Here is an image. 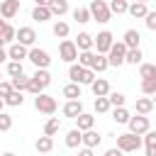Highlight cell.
Listing matches in <instances>:
<instances>
[{
  "label": "cell",
  "instance_id": "1",
  "mask_svg": "<svg viewBox=\"0 0 156 156\" xmlns=\"http://www.w3.org/2000/svg\"><path fill=\"white\" fill-rule=\"evenodd\" d=\"M49 85H51V73H49L46 68H37V71H34V76H32V80H29L27 93L39 95V93H44Z\"/></svg>",
  "mask_w": 156,
  "mask_h": 156
},
{
  "label": "cell",
  "instance_id": "2",
  "mask_svg": "<svg viewBox=\"0 0 156 156\" xmlns=\"http://www.w3.org/2000/svg\"><path fill=\"white\" fill-rule=\"evenodd\" d=\"M68 78L71 83H78V85H90L95 80V73L90 68H83L80 63H71L68 66Z\"/></svg>",
  "mask_w": 156,
  "mask_h": 156
},
{
  "label": "cell",
  "instance_id": "3",
  "mask_svg": "<svg viewBox=\"0 0 156 156\" xmlns=\"http://www.w3.org/2000/svg\"><path fill=\"white\" fill-rule=\"evenodd\" d=\"M88 10H90V20H95V22H100V24H107L110 17H112L110 5H107L105 0H90Z\"/></svg>",
  "mask_w": 156,
  "mask_h": 156
},
{
  "label": "cell",
  "instance_id": "4",
  "mask_svg": "<svg viewBox=\"0 0 156 156\" xmlns=\"http://www.w3.org/2000/svg\"><path fill=\"white\" fill-rule=\"evenodd\" d=\"M141 136L132 134V132H124V134H117V149L122 154H132V151H139L141 149Z\"/></svg>",
  "mask_w": 156,
  "mask_h": 156
},
{
  "label": "cell",
  "instance_id": "5",
  "mask_svg": "<svg viewBox=\"0 0 156 156\" xmlns=\"http://www.w3.org/2000/svg\"><path fill=\"white\" fill-rule=\"evenodd\" d=\"M34 110L41 112V115H54L58 110V102L49 93H39V95H34Z\"/></svg>",
  "mask_w": 156,
  "mask_h": 156
},
{
  "label": "cell",
  "instance_id": "6",
  "mask_svg": "<svg viewBox=\"0 0 156 156\" xmlns=\"http://www.w3.org/2000/svg\"><path fill=\"white\" fill-rule=\"evenodd\" d=\"M112 44H115V37H112V32H110V29H102V32H98V37H93L95 54L107 56V51L112 49Z\"/></svg>",
  "mask_w": 156,
  "mask_h": 156
},
{
  "label": "cell",
  "instance_id": "7",
  "mask_svg": "<svg viewBox=\"0 0 156 156\" xmlns=\"http://www.w3.org/2000/svg\"><path fill=\"white\" fill-rule=\"evenodd\" d=\"M58 58L66 61V63H76L78 61V49H76L73 39H61V44H58Z\"/></svg>",
  "mask_w": 156,
  "mask_h": 156
},
{
  "label": "cell",
  "instance_id": "8",
  "mask_svg": "<svg viewBox=\"0 0 156 156\" xmlns=\"http://www.w3.org/2000/svg\"><path fill=\"white\" fill-rule=\"evenodd\" d=\"M124 56H127V46H124L122 41H115L112 49L107 51V63H110L112 68H119V66L124 63Z\"/></svg>",
  "mask_w": 156,
  "mask_h": 156
},
{
  "label": "cell",
  "instance_id": "9",
  "mask_svg": "<svg viewBox=\"0 0 156 156\" xmlns=\"http://www.w3.org/2000/svg\"><path fill=\"white\" fill-rule=\"evenodd\" d=\"M27 58H29L37 68H49V66H51V56H49V51H46V49H39V46H32L29 54H27Z\"/></svg>",
  "mask_w": 156,
  "mask_h": 156
},
{
  "label": "cell",
  "instance_id": "10",
  "mask_svg": "<svg viewBox=\"0 0 156 156\" xmlns=\"http://www.w3.org/2000/svg\"><path fill=\"white\" fill-rule=\"evenodd\" d=\"M127 127H129V132H132V134H136V136H144V134L151 129V124H149V117H146V115H136V117H129Z\"/></svg>",
  "mask_w": 156,
  "mask_h": 156
},
{
  "label": "cell",
  "instance_id": "11",
  "mask_svg": "<svg viewBox=\"0 0 156 156\" xmlns=\"http://www.w3.org/2000/svg\"><path fill=\"white\" fill-rule=\"evenodd\" d=\"M15 41L22 44V46H27V49H32L34 41H37V32H34V27H20L17 34H15Z\"/></svg>",
  "mask_w": 156,
  "mask_h": 156
},
{
  "label": "cell",
  "instance_id": "12",
  "mask_svg": "<svg viewBox=\"0 0 156 156\" xmlns=\"http://www.w3.org/2000/svg\"><path fill=\"white\" fill-rule=\"evenodd\" d=\"M17 12H20V0H2L0 2V17L2 20H12V17H17Z\"/></svg>",
  "mask_w": 156,
  "mask_h": 156
},
{
  "label": "cell",
  "instance_id": "13",
  "mask_svg": "<svg viewBox=\"0 0 156 156\" xmlns=\"http://www.w3.org/2000/svg\"><path fill=\"white\" fill-rule=\"evenodd\" d=\"M63 144L68 146V149H78V146H83V132L80 129H68L66 132V136H63Z\"/></svg>",
  "mask_w": 156,
  "mask_h": 156
},
{
  "label": "cell",
  "instance_id": "14",
  "mask_svg": "<svg viewBox=\"0 0 156 156\" xmlns=\"http://www.w3.org/2000/svg\"><path fill=\"white\" fill-rule=\"evenodd\" d=\"M27 54H29V49L22 46V44H17V41H12L7 46V58L10 61H22V58H27Z\"/></svg>",
  "mask_w": 156,
  "mask_h": 156
},
{
  "label": "cell",
  "instance_id": "15",
  "mask_svg": "<svg viewBox=\"0 0 156 156\" xmlns=\"http://www.w3.org/2000/svg\"><path fill=\"white\" fill-rule=\"evenodd\" d=\"M90 90H93L95 98H107V95H110V83H107V78H95V80L90 83Z\"/></svg>",
  "mask_w": 156,
  "mask_h": 156
},
{
  "label": "cell",
  "instance_id": "16",
  "mask_svg": "<svg viewBox=\"0 0 156 156\" xmlns=\"http://www.w3.org/2000/svg\"><path fill=\"white\" fill-rule=\"evenodd\" d=\"M63 117H71V119H76L80 112H83V102L80 100H66V105H63Z\"/></svg>",
  "mask_w": 156,
  "mask_h": 156
},
{
  "label": "cell",
  "instance_id": "17",
  "mask_svg": "<svg viewBox=\"0 0 156 156\" xmlns=\"http://www.w3.org/2000/svg\"><path fill=\"white\" fill-rule=\"evenodd\" d=\"M76 49L78 51H93V34H88V32H78V37H76Z\"/></svg>",
  "mask_w": 156,
  "mask_h": 156
},
{
  "label": "cell",
  "instance_id": "18",
  "mask_svg": "<svg viewBox=\"0 0 156 156\" xmlns=\"http://www.w3.org/2000/svg\"><path fill=\"white\" fill-rule=\"evenodd\" d=\"M139 41H141V34H139L136 29H127L124 37H122V44H124L127 49H139Z\"/></svg>",
  "mask_w": 156,
  "mask_h": 156
},
{
  "label": "cell",
  "instance_id": "19",
  "mask_svg": "<svg viewBox=\"0 0 156 156\" xmlns=\"http://www.w3.org/2000/svg\"><path fill=\"white\" fill-rule=\"evenodd\" d=\"M93 124H95V117H93L90 112H80V115L76 117V129H80V132L93 129Z\"/></svg>",
  "mask_w": 156,
  "mask_h": 156
},
{
  "label": "cell",
  "instance_id": "20",
  "mask_svg": "<svg viewBox=\"0 0 156 156\" xmlns=\"http://www.w3.org/2000/svg\"><path fill=\"white\" fill-rule=\"evenodd\" d=\"M100 141H102V136H100L95 129L83 132V146H85V149H98V146H100Z\"/></svg>",
  "mask_w": 156,
  "mask_h": 156
},
{
  "label": "cell",
  "instance_id": "21",
  "mask_svg": "<svg viewBox=\"0 0 156 156\" xmlns=\"http://www.w3.org/2000/svg\"><path fill=\"white\" fill-rule=\"evenodd\" d=\"M127 15H132L134 20H144V17L149 15V7H146V2H129Z\"/></svg>",
  "mask_w": 156,
  "mask_h": 156
},
{
  "label": "cell",
  "instance_id": "22",
  "mask_svg": "<svg viewBox=\"0 0 156 156\" xmlns=\"http://www.w3.org/2000/svg\"><path fill=\"white\" fill-rule=\"evenodd\" d=\"M110 68V63H107V56H102V54H95L93 56V63H90V71L93 73H102V71H107Z\"/></svg>",
  "mask_w": 156,
  "mask_h": 156
},
{
  "label": "cell",
  "instance_id": "23",
  "mask_svg": "<svg viewBox=\"0 0 156 156\" xmlns=\"http://www.w3.org/2000/svg\"><path fill=\"white\" fill-rule=\"evenodd\" d=\"M34 149H37L39 154H49V151L54 149V136H46V134L39 136V139L34 141Z\"/></svg>",
  "mask_w": 156,
  "mask_h": 156
},
{
  "label": "cell",
  "instance_id": "24",
  "mask_svg": "<svg viewBox=\"0 0 156 156\" xmlns=\"http://www.w3.org/2000/svg\"><path fill=\"white\" fill-rule=\"evenodd\" d=\"M144 149H146V156H156V132L149 129L144 134Z\"/></svg>",
  "mask_w": 156,
  "mask_h": 156
},
{
  "label": "cell",
  "instance_id": "25",
  "mask_svg": "<svg viewBox=\"0 0 156 156\" xmlns=\"http://www.w3.org/2000/svg\"><path fill=\"white\" fill-rule=\"evenodd\" d=\"M51 32H54V37H58V39H66V37L71 34V27H68V22H63V20H56V22H54V27H51Z\"/></svg>",
  "mask_w": 156,
  "mask_h": 156
},
{
  "label": "cell",
  "instance_id": "26",
  "mask_svg": "<svg viewBox=\"0 0 156 156\" xmlns=\"http://www.w3.org/2000/svg\"><path fill=\"white\" fill-rule=\"evenodd\" d=\"M29 80H32V76H27V73H22V76H17V78H12L10 83H12V90H20V93H27V88H29Z\"/></svg>",
  "mask_w": 156,
  "mask_h": 156
},
{
  "label": "cell",
  "instance_id": "27",
  "mask_svg": "<svg viewBox=\"0 0 156 156\" xmlns=\"http://www.w3.org/2000/svg\"><path fill=\"white\" fill-rule=\"evenodd\" d=\"M49 10H51V17H58V20H61V17L68 12V2H66V0H56V2L49 5Z\"/></svg>",
  "mask_w": 156,
  "mask_h": 156
},
{
  "label": "cell",
  "instance_id": "28",
  "mask_svg": "<svg viewBox=\"0 0 156 156\" xmlns=\"http://www.w3.org/2000/svg\"><path fill=\"white\" fill-rule=\"evenodd\" d=\"M61 93H63V98H68V100H80V85H78V83H66Z\"/></svg>",
  "mask_w": 156,
  "mask_h": 156
},
{
  "label": "cell",
  "instance_id": "29",
  "mask_svg": "<svg viewBox=\"0 0 156 156\" xmlns=\"http://www.w3.org/2000/svg\"><path fill=\"white\" fill-rule=\"evenodd\" d=\"M134 110H136V115H149L154 110V100L151 98H139L136 105H134Z\"/></svg>",
  "mask_w": 156,
  "mask_h": 156
},
{
  "label": "cell",
  "instance_id": "30",
  "mask_svg": "<svg viewBox=\"0 0 156 156\" xmlns=\"http://www.w3.org/2000/svg\"><path fill=\"white\" fill-rule=\"evenodd\" d=\"M110 112H112V119H115L117 124H127V122H129V117H132L127 107H112Z\"/></svg>",
  "mask_w": 156,
  "mask_h": 156
},
{
  "label": "cell",
  "instance_id": "31",
  "mask_svg": "<svg viewBox=\"0 0 156 156\" xmlns=\"http://www.w3.org/2000/svg\"><path fill=\"white\" fill-rule=\"evenodd\" d=\"M107 5H110L112 15H127V10H129V0H110Z\"/></svg>",
  "mask_w": 156,
  "mask_h": 156
},
{
  "label": "cell",
  "instance_id": "32",
  "mask_svg": "<svg viewBox=\"0 0 156 156\" xmlns=\"http://www.w3.org/2000/svg\"><path fill=\"white\" fill-rule=\"evenodd\" d=\"M32 20H37L39 24H41V22H49V20H51V10H49V7H37V5H34Z\"/></svg>",
  "mask_w": 156,
  "mask_h": 156
},
{
  "label": "cell",
  "instance_id": "33",
  "mask_svg": "<svg viewBox=\"0 0 156 156\" xmlns=\"http://www.w3.org/2000/svg\"><path fill=\"white\" fill-rule=\"evenodd\" d=\"M141 58H144V54H141V49H127V56H124V63H132V66H139V63H144Z\"/></svg>",
  "mask_w": 156,
  "mask_h": 156
},
{
  "label": "cell",
  "instance_id": "34",
  "mask_svg": "<svg viewBox=\"0 0 156 156\" xmlns=\"http://www.w3.org/2000/svg\"><path fill=\"white\" fill-rule=\"evenodd\" d=\"M58 129H61V119H58V117H49L46 124H44V134H46V136H54Z\"/></svg>",
  "mask_w": 156,
  "mask_h": 156
},
{
  "label": "cell",
  "instance_id": "35",
  "mask_svg": "<svg viewBox=\"0 0 156 156\" xmlns=\"http://www.w3.org/2000/svg\"><path fill=\"white\" fill-rule=\"evenodd\" d=\"M2 102H5V105H10V107H20V105L24 102V95H22L20 90H12V93H10Z\"/></svg>",
  "mask_w": 156,
  "mask_h": 156
},
{
  "label": "cell",
  "instance_id": "36",
  "mask_svg": "<svg viewBox=\"0 0 156 156\" xmlns=\"http://www.w3.org/2000/svg\"><path fill=\"white\" fill-rule=\"evenodd\" d=\"M73 20H76L78 24L90 22V10H88V7H76V10H73Z\"/></svg>",
  "mask_w": 156,
  "mask_h": 156
},
{
  "label": "cell",
  "instance_id": "37",
  "mask_svg": "<svg viewBox=\"0 0 156 156\" xmlns=\"http://www.w3.org/2000/svg\"><path fill=\"white\" fill-rule=\"evenodd\" d=\"M7 76L10 78H17V76H22L24 73V68H22V61H7Z\"/></svg>",
  "mask_w": 156,
  "mask_h": 156
},
{
  "label": "cell",
  "instance_id": "38",
  "mask_svg": "<svg viewBox=\"0 0 156 156\" xmlns=\"http://www.w3.org/2000/svg\"><path fill=\"white\" fill-rule=\"evenodd\" d=\"M156 76V63H139V78H154Z\"/></svg>",
  "mask_w": 156,
  "mask_h": 156
},
{
  "label": "cell",
  "instance_id": "39",
  "mask_svg": "<svg viewBox=\"0 0 156 156\" xmlns=\"http://www.w3.org/2000/svg\"><path fill=\"white\" fill-rule=\"evenodd\" d=\"M141 93H144V95H156V76L141 80Z\"/></svg>",
  "mask_w": 156,
  "mask_h": 156
},
{
  "label": "cell",
  "instance_id": "40",
  "mask_svg": "<svg viewBox=\"0 0 156 156\" xmlns=\"http://www.w3.org/2000/svg\"><path fill=\"white\" fill-rule=\"evenodd\" d=\"M15 34H17V29H15L12 24H5V29H2V34H0L2 44H12V41H15Z\"/></svg>",
  "mask_w": 156,
  "mask_h": 156
},
{
  "label": "cell",
  "instance_id": "41",
  "mask_svg": "<svg viewBox=\"0 0 156 156\" xmlns=\"http://www.w3.org/2000/svg\"><path fill=\"white\" fill-rule=\"evenodd\" d=\"M107 100H110V105H112V107H124V100H127V95H124V93H112V90H110Z\"/></svg>",
  "mask_w": 156,
  "mask_h": 156
},
{
  "label": "cell",
  "instance_id": "42",
  "mask_svg": "<svg viewBox=\"0 0 156 156\" xmlns=\"http://www.w3.org/2000/svg\"><path fill=\"white\" fill-rule=\"evenodd\" d=\"M110 110H112V105H110L107 98H95V112H98V115H105V112H110Z\"/></svg>",
  "mask_w": 156,
  "mask_h": 156
},
{
  "label": "cell",
  "instance_id": "43",
  "mask_svg": "<svg viewBox=\"0 0 156 156\" xmlns=\"http://www.w3.org/2000/svg\"><path fill=\"white\" fill-rule=\"evenodd\" d=\"M93 56H95V51H78V63H80L83 68H90Z\"/></svg>",
  "mask_w": 156,
  "mask_h": 156
},
{
  "label": "cell",
  "instance_id": "44",
  "mask_svg": "<svg viewBox=\"0 0 156 156\" xmlns=\"http://www.w3.org/2000/svg\"><path fill=\"white\" fill-rule=\"evenodd\" d=\"M12 129V115L0 112V132H10Z\"/></svg>",
  "mask_w": 156,
  "mask_h": 156
},
{
  "label": "cell",
  "instance_id": "45",
  "mask_svg": "<svg viewBox=\"0 0 156 156\" xmlns=\"http://www.w3.org/2000/svg\"><path fill=\"white\" fill-rule=\"evenodd\" d=\"M144 24H146V29L156 32V12H151V10H149V15L144 17Z\"/></svg>",
  "mask_w": 156,
  "mask_h": 156
},
{
  "label": "cell",
  "instance_id": "46",
  "mask_svg": "<svg viewBox=\"0 0 156 156\" xmlns=\"http://www.w3.org/2000/svg\"><path fill=\"white\" fill-rule=\"evenodd\" d=\"M10 93H12V83H10V80H0V98L5 100Z\"/></svg>",
  "mask_w": 156,
  "mask_h": 156
},
{
  "label": "cell",
  "instance_id": "47",
  "mask_svg": "<svg viewBox=\"0 0 156 156\" xmlns=\"http://www.w3.org/2000/svg\"><path fill=\"white\" fill-rule=\"evenodd\" d=\"M102 156H122V151H119L117 146H112V149H107V151H105Z\"/></svg>",
  "mask_w": 156,
  "mask_h": 156
},
{
  "label": "cell",
  "instance_id": "48",
  "mask_svg": "<svg viewBox=\"0 0 156 156\" xmlns=\"http://www.w3.org/2000/svg\"><path fill=\"white\" fill-rule=\"evenodd\" d=\"M78 156H95V154H93V149H85L83 146V149H78Z\"/></svg>",
  "mask_w": 156,
  "mask_h": 156
},
{
  "label": "cell",
  "instance_id": "49",
  "mask_svg": "<svg viewBox=\"0 0 156 156\" xmlns=\"http://www.w3.org/2000/svg\"><path fill=\"white\" fill-rule=\"evenodd\" d=\"M34 5H37V7H49L51 0H34Z\"/></svg>",
  "mask_w": 156,
  "mask_h": 156
},
{
  "label": "cell",
  "instance_id": "50",
  "mask_svg": "<svg viewBox=\"0 0 156 156\" xmlns=\"http://www.w3.org/2000/svg\"><path fill=\"white\" fill-rule=\"evenodd\" d=\"M7 61V49H0V63Z\"/></svg>",
  "mask_w": 156,
  "mask_h": 156
},
{
  "label": "cell",
  "instance_id": "51",
  "mask_svg": "<svg viewBox=\"0 0 156 156\" xmlns=\"http://www.w3.org/2000/svg\"><path fill=\"white\" fill-rule=\"evenodd\" d=\"M5 24H7V22H5L2 17H0V34H2V29H5Z\"/></svg>",
  "mask_w": 156,
  "mask_h": 156
},
{
  "label": "cell",
  "instance_id": "52",
  "mask_svg": "<svg viewBox=\"0 0 156 156\" xmlns=\"http://www.w3.org/2000/svg\"><path fill=\"white\" fill-rule=\"evenodd\" d=\"M0 156H17V154H12V151H5V154H0Z\"/></svg>",
  "mask_w": 156,
  "mask_h": 156
},
{
  "label": "cell",
  "instance_id": "53",
  "mask_svg": "<svg viewBox=\"0 0 156 156\" xmlns=\"http://www.w3.org/2000/svg\"><path fill=\"white\" fill-rule=\"evenodd\" d=\"M151 100H154V110H156V95H154V98H151Z\"/></svg>",
  "mask_w": 156,
  "mask_h": 156
},
{
  "label": "cell",
  "instance_id": "54",
  "mask_svg": "<svg viewBox=\"0 0 156 156\" xmlns=\"http://www.w3.org/2000/svg\"><path fill=\"white\" fill-rule=\"evenodd\" d=\"M2 105H5V102H2V98H0V112H2Z\"/></svg>",
  "mask_w": 156,
  "mask_h": 156
},
{
  "label": "cell",
  "instance_id": "55",
  "mask_svg": "<svg viewBox=\"0 0 156 156\" xmlns=\"http://www.w3.org/2000/svg\"><path fill=\"white\" fill-rule=\"evenodd\" d=\"M132 2H149V0H132Z\"/></svg>",
  "mask_w": 156,
  "mask_h": 156
},
{
  "label": "cell",
  "instance_id": "56",
  "mask_svg": "<svg viewBox=\"0 0 156 156\" xmlns=\"http://www.w3.org/2000/svg\"><path fill=\"white\" fill-rule=\"evenodd\" d=\"M0 49H5V44H2V39H0Z\"/></svg>",
  "mask_w": 156,
  "mask_h": 156
},
{
  "label": "cell",
  "instance_id": "57",
  "mask_svg": "<svg viewBox=\"0 0 156 156\" xmlns=\"http://www.w3.org/2000/svg\"><path fill=\"white\" fill-rule=\"evenodd\" d=\"M0 80H2V73H0Z\"/></svg>",
  "mask_w": 156,
  "mask_h": 156
},
{
  "label": "cell",
  "instance_id": "58",
  "mask_svg": "<svg viewBox=\"0 0 156 156\" xmlns=\"http://www.w3.org/2000/svg\"><path fill=\"white\" fill-rule=\"evenodd\" d=\"M51 2H56V0H51Z\"/></svg>",
  "mask_w": 156,
  "mask_h": 156
}]
</instances>
